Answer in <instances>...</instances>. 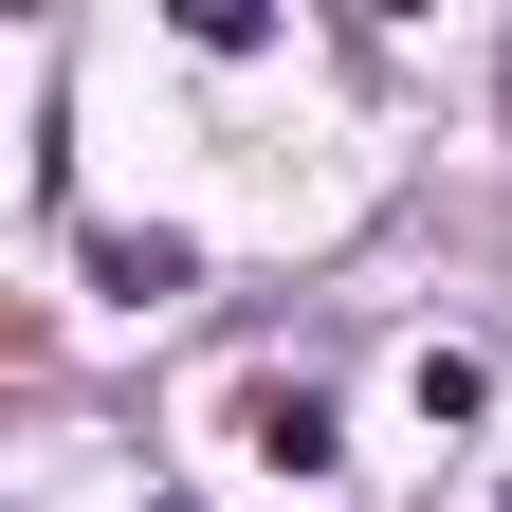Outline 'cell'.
Returning <instances> with one entry per match:
<instances>
[{"label": "cell", "instance_id": "6da1fadb", "mask_svg": "<svg viewBox=\"0 0 512 512\" xmlns=\"http://www.w3.org/2000/svg\"><path fill=\"white\" fill-rule=\"evenodd\" d=\"M238 458H275V476H330V458H348L330 384H293V366H275V384H238Z\"/></svg>", "mask_w": 512, "mask_h": 512}, {"label": "cell", "instance_id": "7a4b0ae2", "mask_svg": "<svg viewBox=\"0 0 512 512\" xmlns=\"http://www.w3.org/2000/svg\"><path fill=\"white\" fill-rule=\"evenodd\" d=\"M92 275H110V293H128V311H165V293H183V275H202V238H92Z\"/></svg>", "mask_w": 512, "mask_h": 512}, {"label": "cell", "instance_id": "3957f363", "mask_svg": "<svg viewBox=\"0 0 512 512\" xmlns=\"http://www.w3.org/2000/svg\"><path fill=\"white\" fill-rule=\"evenodd\" d=\"M147 512H183V494H147Z\"/></svg>", "mask_w": 512, "mask_h": 512}]
</instances>
